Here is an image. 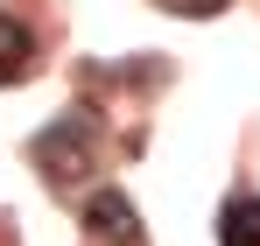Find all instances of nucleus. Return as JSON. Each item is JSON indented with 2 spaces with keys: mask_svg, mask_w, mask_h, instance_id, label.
Instances as JSON below:
<instances>
[{
  "mask_svg": "<svg viewBox=\"0 0 260 246\" xmlns=\"http://www.w3.org/2000/svg\"><path fill=\"white\" fill-rule=\"evenodd\" d=\"M91 155H99V134H91L85 113H63L56 127L36 134V169H43L49 183H78V176L91 169Z\"/></svg>",
  "mask_w": 260,
  "mask_h": 246,
  "instance_id": "f257e3e1",
  "label": "nucleus"
},
{
  "mask_svg": "<svg viewBox=\"0 0 260 246\" xmlns=\"http://www.w3.org/2000/svg\"><path fill=\"white\" fill-rule=\"evenodd\" d=\"M85 225H91V239H106V246H134L141 239V211H134L127 190H91Z\"/></svg>",
  "mask_w": 260,
  "mask_h": 246,
  "instance_id": "f03ea898",
  "label": "nucleus"
},
{
  "mask_svg": "<svg viewBox=\"0 0 260 246\" xmlns=\"http://www.w3.org/2000/svg\"><path fill=\"white\" fill-rule=\"evenodd\" d=\"M36 71V28L21 14H0V84H21Z\"/></svg>",
  "mask_w": 260,
  "mask_h": 246,
  "instance_id": "7ed1b4c3",
  "label": "nucleus"
},
{
  "mask_svg": "<svg viewBox=\"0 0 260 246\" xmlns=\"http://www.w3.org/2000/svg\"><path fill=\"white\" fill-rule=\"evenodd\" d=\"M218 246H260V197L253 190H232L218 211Z\"/></svg>",
  "mask_w": 260,
  "mask_h": 246,
  "instance_id": "20e7f679",
  "label": "nucleus"
},
{
  "mask_svg": "<svg viewBox=\"0 0 260 246\" xmlns=\"http://www.w3.org/2000/svg\"><path fill=\"white\" fill-rule=\"evenodd\" d=\"M169 14H183V21H211V14H225L232 0H162Z\"/></svg>",
  "mask_w": 260,
  "mask_h": 246,
  "instance_id": "39448f33",
  "label": "nucleus"
}]
</instances>
